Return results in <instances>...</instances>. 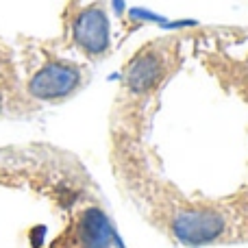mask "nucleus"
<instances>
[{
	"instance_id": "nucleus-1",
	"label": "nucleus",
	"mask_w": 248,
	"mask_h": 248,
	"mask_svg": "<svg viewBox=\"0 0 248 248\" xmlns=\"http://www.w3.org/2000/svg\"><path fill=\"white\" fill-rule=\"evenodd\" d=\"M31 72L26 96L39 103H61L72 98L92 78V65L77 55L61 52L52 46H37L31 52Z\"/></svg>"
},
{
	"instance_id": "nucleus-2",
	"label": "nucleus",
	"mask_w": 248,
	"mask_h": 248,
	"mask_svg": "<svg viewBox=\"0 0 248 248\" xmlns=\"http://www.w3.org/2000/svg\"><path fill=\"white\" fill-rule=\"evenodd\" d=\"M61 42L90 65L107 59L113 50L107 0H68L61 13Z\"/></svg>"
}]
</instances>
